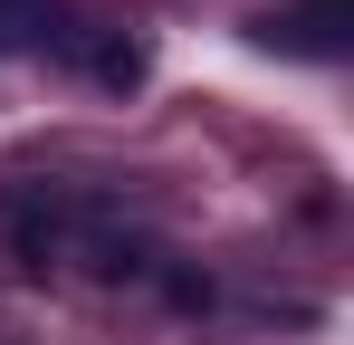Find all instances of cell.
<instances>
[{"mask_svg": "<svg viewBox=\"0 0 354 345\" xmlns=\"http://www.w3.org/2000/svg\"><path fill=\"white\" fill-rule=\"evenodd\" d=\"M345 19H354V0H306V10L259 19V48H288V57H345Z\"/></svg>", "mask_w": 354, "mask_h": 345, "instance_id": "2", "label": "cell"}, {"mask_svg": "<svg viewBox=\"0 0 354 345\" xmlns=\"http://www.w3.org/2000/svg\"><path fill=\"white\" fill-rule=\"evenodd\" d=\"M0 345H10V336H0Z\"/></svg>", "mask_w": 354, "mask_h": 345, "instance_id": "5", "label": "cell"}, {"mask_svg": "<svg viewBox=\"0 0 354 345\" xmlns=\"http://www.w3.org/2000/svg\"><path fill=\"white\" fill-rule=\"evenodd\" d=\"M48 39H67L58 0H0V57H29V48H48Z\"/></svg>", "mask_w": 354, "mask_h": 345, "instance_id": "3", "label": "cell"}, {"mask_svg": "<svg viewBox=\"0 0 354 345\" xmlns=\"http://www.w3.org/2000/svg\"><path fill=\"white\" fill-rule=\"evenodd\" d=\"M86 67H96V87H144V39L106 29V39H86Z\"/></svg>", "mask_w": 354, "mask_h": 345, "instance_id": "4", "label": "cell"}, {"mask_svg": "<svg viewBox=\"0 0 354 345\" xmlns=\"http://www.w3.org/2000/svg\"><path fill=\"white\" fill-rule=\"evenodd\" d=\"M19 249H29V269H77L96 288L153 278V240L124 230L115 211H96V202H39V211H19Z\"/></svg>", "mask_w": 354, "mask_h": 345, "instance_id": "1", "label": "cell"}]
</instances>
